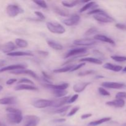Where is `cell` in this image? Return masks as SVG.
Returning <instances> with one entry per match:
<instances>
[{"label": "cell", "mask_w": 126, "mask_h": 126, "mask_svg": "<svg viewBox=\"0 0 126 126\" xmlns=\"http://www.w3.org/2000/svg\"><path fill=\"white\" fill-rule=\"evenodd\" d=\"M98 32V29L96 27H91V28H89L86 32H85V36H90L91 34H95Z\"/></svg>", "instance_id": "obj_34"}, {"label": "cell", "mask_w": 126, "mask_h": 126, "mask_svg": "<svg viewBox=\"0 0 126 126\" xmlns=\"http://www.w3.org/2000/svg\"><path fill=\"white\" fill-rule=\"evenodd\" d=\"M7 56L9 57H33L34 56L32 53L30 52H23V51H16L12 52L9 53L7 54Z\"/></svg>", "instance_id": "obj_20"}, {"label": "cell", "mask_w": 126, "mask_h": 126, "mask_svg": "<svg viewBox=\"0 0 126 126\" xmlns=\"http://www.w3.org/2000/svg\"><path fill=\"white\" fill-rule=\"evenodd\" d=\"M94 39L95 40L97 41H99L109 43V44H112V45H115V42L113 41V39H112L111 38H108L107 36L103 35V34H96V35L94 36Z\"/></svg>", "instance_id": "obj_16"}, {"label": "cell", "mask_w": 126, "mask_h": 126, "mask_svg": "<svg viewBox=\"0 0 126 126\" xmlns=\"http://www.w3.org/2000/svg\"><path fill=\"white\" fill-rule=\"evenodd\" d=\"M106 105L110 107H116V108H123L125 105V102L124 100L116 99L113 101H109L106 103Z\"/></svg>", "instance_id": "obj_18"}, {"label": "cell", "mask_w": 126, "mask_h": 126, "mask_svg": "<svg viewBox=\"0 0 126 126\" xmlns=\"http://www.w3.org/2000/svg\"><path fill=\"white\" fill-rule=\"evenodd\" d=\"M81 62H89L92 63L97 64V65H101L102 64V60H100L98 58H93V57H86L82 58L79 60Z\"/></svg>", "instance_id": "obj_24"}, {"label": "cell", "mask_w": 126, "mask_h": 126, "mask_svg": "<svg viewBox=\"0 0 126 126\" xmlns=\"http://www.w3.org/2000/svg\"><path fill=\"white\" fill-rule=\"evenodd\" d=\"M47 43L48 46L52 49H54L55 50H62L63 47L61 44L59 43H57L56 41H54L52 40H47Z\"/></svg>", "instance_id": "obj_23"}, {"label": "cell", "mask_w": 126, "mask_h": 126, "mask_svg": "<svg viewBox=\"0 0 126 126\" xmlns=\"http://www.w3.org/2000/svg\"><path fill=\"white\" fill-rule=\"evenodd\" d=\"M85 65H86V63H85L84 62H83V63H80V64H78V65H75V66H74V67L71 69V71H71V72H72V71H76V70H79V69L81 68V67H82V66H84Z\"/></svg>", "instance_id": "obj_45"}, {"label": "cell", "mask_w": 126, "mask_h": 126, "mask_svg": "<svg viewBox=\"0 0 126 126\" xmlns=\"http://www.w3.org/2000/svg\"><path fill=\"white\" fill-rule=\"evenodd\" d=\"M116 99H122L126 98V92H120L117 93V94L115 96Z\"/></svg>", "instance_id": "obj_42"}, {"label": "cell", "mask_w": 126, "mask_h": 126, "mask_svg": "<svg viewBox=\"0 0 126 126\" xmlns=\"http://www.w3.org/2000/svg\"><path fill=\"white\" fill-rule=\"evenodd\" d=\"M17 79L16 78H12V79H9L7 80L6 81V84L7 85H12L14 83H15L16 82H17Z\"/></svg>", "instance_id": "obj_48"}, {"label": "cell", "mask_w": 126, "mask_h": 126, "mask_svg": "<svg viewBox=\"0 0 126 126\" xmlns=\"http://www.w3.org/2000/svg\"><path fill=\"white\" fill-rule=\"evenodd\" d=\"M66 121V119L64 118H60V119H55L52 121L53 123H62Z\"/></svg>", "instance_id": "obj_50"}, {"label": "cell", "mask_w": 126, "mask_h": 126, "mask_svg": "<svg viewBox=\"0 0 126 126\" xmlns=\"http://www.w3.org/2000/svg\"><path fill=\"white\" fill-rule=\"evenodd\" d=\"M27 66L22 64H17V65H9V66H5V67H2V68L0 69V73L5 72V71H14V70H18V69H25L26 68Z\"/></svg>", "instance_id": "obj_14"}, {"label": "cell", "mask_w": 126, "mask_h": 126, "mask_svg": "<svg viewBox=\"0 0 126 126\" xmlns=\"http://www.w3.org/2000/svg\"><path fill=\"white\" fill-rule=\"evenodd\" d=\"M96 5H97L96 4V2H95V1H89V2L86 3L83 7H81L79 12H81V13H82V12H85V11H86L87 10H89L90 9L92 8V7H95Z\"/></svg>", "instance_id": "obj_28"}, {"label": "cell", "mask_w": 126, "mask_h": 126, "mask_svg": "<svg viewBox=\"0 0 126 126\" xmlns=\"http://www.w3.org/2000/svg\"><path fill=\"white\" fill-rule=\"evenodd\" d=\"M116 27L121 30H126V25L124 24H122V23H117L116 24Z\"/></svg>", "instance_id": "obj_47"}, {"label": "cell", "mask_w": 126, "mask_h": 126, "mask_svg": "<svg viewBox=\"0 0 126 126\" xmlns=\"http://www.w3.org/2000/svg\"><path fill=\"white\" fill-rule=\"evenodd\" d=\"M23 12V9L16 4H9L6 7V12L10 17H15Z\"/></svg>", "instance_id": "obj_2"}, {"label": "cell", "mask_w": 126, "mask_h": 126, "mask_svg": "<svg viewBox=\"0 0 126 126\" xmlns=\"http://www.w3.org/2000/svg\"><path fill=\"white\" fill-rule=\"evenodd\" d=\"M80 2V1H62V4L63 6L66 7H69V8H71V7H73L75 6H76V5L78 4Z\"/></svg>", "instance_id": "obj_29"}, {"label": "cell", "mask_w": 126, "mask_h": 126, "mask_svg": "<svg viewBox=\"0 0 126 126\" xmlns=\"http://www.w3.org/2000/svg\"><path fill=\"white\" fill-rule=\"evenodd\" d=\"M70 98V96H66V97L57 98V99L52 101V104L51 107L56 108H60V107H62L65 104L68 103V101Z\"/></svg>", "instance_id": "obj_12"}, {"label": "cell", "mask_w": 126, "mask_h": 126, "mask_svg": "<svg viewBox=\"0 0 126 126\" xmlns=\"http://www.w3.org/2000/svg\"><path fill=\"white\" fill-rule=\"evenodd\" d=\"M23 126H37L40 121V118L36 115H27L23 118Z\"/></svg>", "instance_id": "obj_3"}, {"label": "cell", "mask_w": 126, "mask_h": 126, "mask_svg": "<svg viewBox=\"0 0 126 126\" xmlns=\"http://www.w3.org/2000/svg\"><path fill=\"white\" fill-rule=\"evenodd\" d=\"M52 104V100H49L46 99H39L37 100L35 102H33V107L36 108H45L47 107H51Z\"/></svg>", "instance_id": "obj_7"}, {"label": "cell", "mask_w": 126, "mask_h": 126, "mask_svg": "<svg viewBox=\"0 0 126 126\" xmlns=\"http://www.w3.org/2000/svg\"><path fill=\"white\" fill-rule=\"evenodd\" d=\"M16 46L20 48H26L28 47V43L25 39H22V38H17L15 41Z\"/></svg>", "instance_id": "obj_27"}, {"label": "cell", "mask_w": 126, "mask_h": 126, "mask_svg": "<svg viewBox=\"0 0 126 126\" xmlns=\"http://www.w3.org/2000/svg\"><path fill=\"white\" fill-rule=\"evenodd\" d=\"M79 97V95L78 94H75L74 95H73L72 97H70V98H69L68 101V103H74L75 102H76V100H78Z\"/></svg>", "instance_id": "obj_44"}, {"label": "cell", "mask_w": 126, "mask_h": 126, "mask_svg": "<svg viewBox=\"0 0 126 126\" xmlns=\"http://www.w3.org/2000/svg\"><path fill=\"white\" fill-rule=\"evenodd\" d=\"M18 84H28L33 85L34 84V82L32 81H31L30 79L28 78H23L20 79L19 81H18Z\"/></svg>", "instance_id": "obj_36"}, {"label": "cell", "mask_w": 126, "mask_h": 126, "mask_svg": "<svg viewBox=\"0 0 126 126\" xmlns=\"http://www.w3.org/2000/svg\"><path fill=\"white\" fill-rule=\"evenodd\" d=\"M111 58L113 60L118 62H123L126 61V56H119V55H112Z\"/></svg>", "instance_id": "obj_33"}, {"label": "cell", "mask_w": 126, "mask_h": 126, "mask_svg": "<svg viewBox=\"0 0 126 126\" xmlns=\"http://www.w3.org/2000/svg\"><path fill=\"white\" fill-rule=\"evenodd\" d=\"M93 52H94V55H95L96 56H97V57H100V58L104 57V56H103V54H102V52H100L99 50H94L93 51Z\"/></svg>", "instance_id": "obj_46"}, {"label": "cell", "mask_w": 126, "mask_h": 126, "mask_svg": "<svg viewBox=\"0 0 126 126\" xmlns=\"http://www.w3.org/2000/svg\"><path fill=\"white\" fill-rule=\"evenodd\" d=\"M103 68L107 69V70L115 71V72H119V71L123 70V66H119V65H113V64L110 63H107L104 64Z\"/></svg>", "instance_id": "obj_21"}, {"label": "cell", "mask_w": 126, "mask_h": 126, "mask_svg": "<svg viewBox=\"0 0 126 126\" xmlns=\"http://www.w3.org/2000/svg\"><path fill=\"white\" fill-rule=\"evenodd\" d=\"M17 103V99L16 97H4L0 99V105H14Z\"/></svg>", "instance_id": "obj_19"}, {"label": "cell", "mask_w": 126, "mask_h": 126, "mask_svg": "<svg viewBox=\"0 0 126 126\" xmlns=\"http://www.w3.org/2000/svg\"><path fill=\"white\" fill-rule=\"evenodd\" d=\"M53 11L57 14L59 15L60 16H63V17H68L70 16V14L67 10L63 9L60 7H57V6H54L52 7Z\"/></svg>", "instance_id": "obj_22"}, {"label": "cell", "mask_w": 126, "mask_h": 126, "mask_svg": "<svg viewBox=\"0 0 126 126\" xmlns=\"http://www.w3.org/2000/svg\"><path fill=\"white\" fill-rule=\"evenodd\" d=\"M101 85L102 87H105V88L116 89H122L126 87L124 84L116 82H103Z\"/></svg>", "instance_id": "obj_10"}, {"label": "cell", "mask_w": 126, "mask_h": 126, "mask_svg": "<svg viewBox=\"0 0 126 126\" xmlns=\"http://www.w3.org/2000/svg\"><path fill=\"white\" fill-rule=\"evenodd\" d=\"M15 90L17 91H38V89L30 84H20L15 87Z\"/></svg>", "instance_id": "obj_17"}, {"label": "cell", "mask_w": 126, "mask_h": 126, "mask_svg": "<svg viewBox=\"0 0 126 126\" xmlns=\"http://www.w3.org/2000/svg\"><path fill=\"white\" fill-rule=\"evenodd\" d=\"M91 84V82H80L78 83L75 84L73 86V91H75L76 93L78 94L79 93H81L82 91L85 90V89Z\"/></svg>", "instance_id": "obj_15"}, {"label": "cell", "mask_w": 126, "mask_h": 126, "mask_svg": "<svg viewBox=\"0 0 126 126\" xmlns=\"http://www.w3.org/2000/svg\"><path fill=\"white\" fill-rule=\"evenodd\" d=\"M6 117L9 123L16 124H20L23 121V118L22 112L18 113H7Z\"/></svg>", "instance_id": "obj_4"}, {"label": "cell", "mask_w": 126, "mask_h": 126, "mask_svg": "<svg viewBox=\"0 0 126 126\" xmlns=\"http://www.w3.org/2000/svg\"><path fill=\"white\" fill-rule=\"evenodd\" d=\"M6 63V61L4 60H0V68H2V66H4L5 65V64Z\"/></svg>", "instance_id": "obj_53"}, {"label": "cell", "mask_w": 126, "mask_h": 126, "mask_svg": "<svg viewBox=\"0 0 126 126\" xmlns=\"http://www.w3.org/2000/svg\"><path fill=\"white\" fill-rule=\"evenodd\" d=\"M17 49V46H16V44L12 41L7 42V43L4 44L1 48H0L2 52L5 54H9V53L12 52H14V50H15Z\"/></svg>", "instance_id": "obj_11"}, {"label": "cell", "mask_w": 126, "mask_h": 126, "mask_svg": "<svg viewBox=\"0 0 126 126\" xmlns=\"http://www.w3.org/2000/svg\"><path fill=\"white\" fill-rule=\"evenodd\" d=\"M6 111L8 113H18L22 112V111L20 110L15 108H12V107H7V108H6Z\"/></svg>", "instance_id": "obj_41"}, {"label": "cell", "mask_w": 126, "mask_h": 126, "mask_svg": "<svg viewBox=\"0 0 126 126\" xmlns=\"http://www.w3.org/2000/svg\"><path fill=\"white\" fill-rule=\"evenodd\" d=\"M80 20H81L80 16L79 15L75 14L73 16H71L70 18L63 20V23L65 25H66L71 27V26H74L78 24L79 23Z\"/></svg>", "instance_id": "obj_9"}, {"label": "cell", "mask_w": 126, "mask_h": 126, "mask_svg": "<svg viewBox=\"0 0 126 126\" xmlns=\"http://www.w3.org/2000/svg\"><path fill=\"white\" fill-rule=\"evenodd\" d=\"M87 52V49L85 47H80L73 49L69 50L65 56V59H68V58L72 57L77 56L79 55H82L85 54Z\"/></svg>", "instance_id": "obj_6"}, {"label": "cell", "mask_w": 126, "mask_h": 126, "mask_svg": "<svg viewBox=\"0 0 126 126\" xmlns=\"http://www.w3.org/2000/svg\"><path fill=\"white\" fill-rule=\"evenodd\" d=\"M111 119V118L110 117H107V118H103L102 119H99V120L94 121H92L90 123H89V126H97L100 124H103V123H107V122L110 121Z\"/></svg>", "instance_id": "obj_25"}, {"label": "cell", "mask_w": 126, "mask_h": 126, "mask_svg": "<svg viewBox=\"0 0 126 126\" xmlns=\"http://www.w3.org/2000/svg\"><path fill=\"white\" fill-rule=\"evenodd\" d=\"M44 87H46L47 89L53 90V91H56V90H66L69 87L68 83H62L61 84H44Z\"/></svg>", "instance_id": "obj_13"}, {"label": "cell", "mask_w": 126, "mask_h": 126, "mask_svg": "<svg viewBox=\"0 0 126 126\" xmlns=\"http://www.w3.org/2000/svg\"><path fill=\"white\" fill-rule=\"evenodd\" d=\"M98 92L100 95L103 96H110V93L108 91H107L105 89H104L103 87H98Z\"/></svg>", "instance_id": "obj_39"}, {"label": "cell", "mask_w": 126, "mask_h": 126, "mask_svg": "<svg viewBox=\"0 0 126 126\" xmlns=\"http://www.w3.org/2000/svg\"><path fill=\"white\" fill-rule=\"evenodd\" d=\"M34 14H35V15H36L37 17H38L39 19L43 21L46 19V17L44 16V15L42 12H41L40 11H35Z\"/></svg>", "instance_id": "obj_43"}, {"label": "cell", "mask_w": 126, "mask_h": 126, "mask_svg": "<svg viewBox=\"0 0 126 126\" xmlns=\"http://www.w3.org/2000/svg\"><path fill=\"white\" fill-rule=\"evenodd\" d=\"M97 43V41L95 39L91 38H86V39H81L75 40L73 44L76 46H90L95 45Z\"/></svg>", "instance_id": "obj_8"}, {"label": "cell", "mask_w": 126, "mask_h": 126, "mask_svg": "<svg viewBox=\"0 0 126 126\" xmlns=\"http://www.w3.org/2000/svg\"><path fill=\"white\" fill-rule=\"evenodd\" d=\"M105 11L103 9H94L91 10V11L87 12V14L88 15H96L98 14L103 13Z\"/></svg>", "instance_id": "obj_35"}, {"label": "cell", "mask_w": 126, "mask_h": 126, "mask_svg": "<svg viewBox=\"0 0 126 126\" xmlns=\"http://www.w3.org/2000/svg\"><path fill=\"white\" fill-rule=\"evenodd\" d=\"M33 2L36 4V5L39 6L41 8L43 9H47V5L46 2L44 1H34Z\"/></svg>", "instance_id": "obj_38"}, {"label": "cell", "mask_w": 126, "mask_h": 126, "mask_svg": "<svg viewBox=\"0 0 126 126\" xmlns=\"http://www.w3.org/2000/svg\"><path fill=\"white\" fill-rule=\"evenodd\" d=\"M75 66L74 65H69L68 66H64V67L60 68H57L55 69L54 70H53V72L54 73H66L68 71H71V69Z\"/></svg>", "instance_id": "obj_26"}, {"label": "cell", "mask_w": 126, "mask_h": 126, "mask_svg": "<svg viewBox=\"0 0 126 126\" xmlns=\"http://www.w3.org/2000/svg\"><path fill=\"white\" fill-rule=\"evenodd\" d=\"M2 89H3V87H2V86H0V92H1V91H2Z\"/></svg>", "instance_id": "obj_57"}, {"label": "cell", "mask_w": 126, "mask_h": 126, "mask_svg": "<svg viewBox=\"0 0 126 126\" xmlns=\"http://www.w3.org/2000/svg\"><path fill=\"white\" fill-rule=\"evenodd\" d=\"M103 78V76H99V75H98V76H96V78H97V79Z\"/></svg>", "instance_id": "obj_54"}, {"label": "cell", "mask_w": 126, "mask_h": 126, "mask_svg": "<svg viewBox=\"0 0 126 126\" xmlns=\"http://www.w3.org/2000/svg\"><path fill=\"white\" fill-rule=\"evenodd\" d=\"M95 73V71L94 70H87V71H82V72L79 73L78 76H87V75H92V74H94Z\"/></svg>", "instance_id": "obj_40"}, {"label": "cell", "mask_w": 126, "mask_h": 126, "mask_svg": "<svg viewBox=\"0 0 126 126\" xmlns=\"http://www.w3.org/2000/svg\"><path fill=\"white\" fill-rule=\"evenodd\" d=\"M54 95L57 98H62L64 97L68 94V92L66 90H56L53 91Z\"/></svg>", "instance_id": "obj_30"}, {"label": "cell", "mask_w": 126, "mask_h": 126, "mask_svg": "<svg viewBox=\"0 0 126 126\" xmlns=\"http://www.w3.org/2000/svg\"><path fill=\"white\" fill-rule=\"evenodd\" d=\"M123 72H126V66L124 68V69H123Z\"/></svg>", "instance_id": "obj_55"}, {"label": "cell", "mask_w": 126, "mask_h": 126, "mask_svg": "<svg viewBox=\"0 0 126 126\" xmlns=\"http://www.w3.org/2000/svg\"><path fill=\"white\" fill-rule=\"evenodd\" d=\"M93 17L96 20L100 23H111V22H114V18L107 14L105 12L94 15Z\"/></svg>", "instance_id": "obj_5"}, {"label": "cell", "mask_w": 126, "mask_h": 126, "mask_svg": "<svg viewBox=\"0 0 126 126\" xmlns=\"http://www.w3.org/2000/svg\"><path fill=\"white\" fill-rule=\"evenodd\" d=\"M0 126H4V124H3V123H1V122H0Z\"/></svg>", "instance_id": "obj_56"}, {"label": "cell", "mask_w": 126, "mask_h": 126, "mask_svg": "<svg viewBox=\"0 0 126 126\" xmlns=\"http://www.w3.org/2000/svg\"><path fill=\"white\" fill-rule=\"evenodd\" d=\"M38 53L39 54V55L44 57H47L49 55V52H48L43 51V50H38Z\"/></svg>", "instance_id": "obj_51"}, {"label": "cell", "mask_w": 126, "mask_h": 126, "mask_svg": "<svg viewBox=\"0 0 126 126\" xmlns=\"http://www.w3.org/2000/svg\"><path fill=\"white\" fill-rule=\"evenodd\" d=\"M23 74H26V75H30V76H32V78L34 79H38V76L37 75V74L35 72H34L33 71L30 70H27V69H24L23 71Z\"/></svg>", "instance_id": "obj_32"}, {"label": "cell", "mask_w": 126, "mask_h": 126, "mask_svg": "<svg viewBox=\"0 0 126 126\" xmlns=\"http://www.w3.org/2000/svg\"><path fill=\"white\" fill-rule=\"evenodd\" d=\"M42 74H43V78H44L47 79L49 80V81H50V79H52L51 76H50V75H48V74H47L45 71H42Z\"/></svg>", "instance_id": "obj_52"}, {"label": "cell", "mask_w": 126, "mask_h": 126, "mask_svg": "<svg viewBox=\"0 0 126 126\" xmlns=\"http://www.w3.org/2000/svg\"><path fill=\"white\" fill-rule=\"evenodd\" d=\"M79 108H80L79 107H78V106H76V107H73V108L71 110V111H70L68 113L67 116L71 117V116H73V115H75V114H76L78 111L79 110Z\"/></svg>", "instance_id": "obj_37"}, {"label": "cell", "mask_w": 126, "mask_h": 126, "mask_svg": "<svg viewBox=\"0 0 126 126\" xmlns=\"http://www.w3.org/2000/svg\"><path fill=\"white\" fill-rule=\"evenodd\" d=\"M92 116V114H91V113H86V114H82V115L81 116V119H87V118H91Z\"/></svg>", "instance_id": "obj_49"}, {"label": "cell", "mask_w": 126, "mask_h": 126, "mask_svg": "<svg viewBox=\"0 0 126 126\" xmlns=\"http://www.w3.org/2000/svg\"><path fill=\"white\" fill-rule=\"evenodd\" d=\"M46 27L49 32L55 34H63L66 32L65 27L56 22H47L46 23Z\"/></svg>", "instance_id": "obj_1"}, {"label": "cell", "mask_w": 126, "mask_h": 126, "mask_svg": "<svg viewBox=\"0 0 126 126\" xmlns=\"http://www.w3.org/2000/svg\"><path fill=\"white\" fill-rule=\"evenodd\" d=\"M70 107H71V105H68L65 106V107H61V108H57L56 110L53 111L52 113H54V114H60V113H65L66 111H68V110Z\"/></svg>", "instance_id": "obj_31"}]
</instances>
